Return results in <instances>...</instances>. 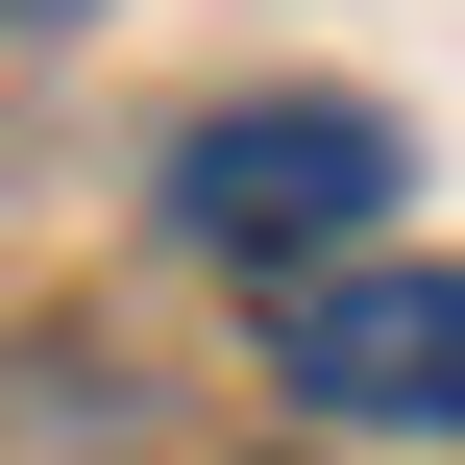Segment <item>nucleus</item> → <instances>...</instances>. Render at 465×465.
<instances>
[{"instance_id": "nucleus-2", "label": "nucleus", "mask_w": 465, "mask_h": 465, "mask_svg": "<svg viewBox=\"0 0 465 465\" xmlns=\"http://www.w3.org/2000/svg\"><path fill=\"white\" fill-rule=\"evenodd\" d=\"M172 221L245 245V270H343V245L392 221V123H368V98H221V123L172 147Z\"/></svg>"}, {"instance_id": "nucleus-1", "label": "nucleus", "mask_w": 465, "mask_h": 465, "mask_svg": "<svg viewBox=\"0 0 465 465\" xmlns=\"http://www.w3.org/2000/svg\"><path fill=\"white\" fill-rule=\"evenodd\" d=\"M270 392L343 417V441H465V270H392V245L294 270L270 294Z\"/></svg>"}, {"instance_id": "nucleus-3", "label": "nucleus", "mask_w": 465, "mask_h": 465, "mask_svg": "<svg viewBox=\"0 0 465 465\" xmlns=\"http://www.w3.org/2000/svg\"><path fill=\"white\" fill-rule=\"evenodd\" d=\"M0 25H74V0H0Z\"/></svg>"}]
</instances>
